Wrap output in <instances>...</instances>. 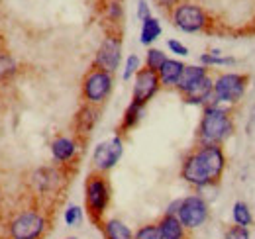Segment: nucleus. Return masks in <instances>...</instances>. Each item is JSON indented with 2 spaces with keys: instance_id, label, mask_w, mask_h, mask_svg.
<instances>
[{
  "instance_id": "f257e3e1",
  "label": "nucleus",
  "mask_w": 255,
  "mask_h": 239,
  "mask_svg": "<svg viewBox=\"0 0 255 239\" xmlns=\"http://www.w3.org/2000/svg\"><path fill=\"white\" fill-rule=\"evenodd\" d=\"M226 157L220 145H200L183 161L181 177L196 188L214 184L222 177Z\"/></svg>"
},
{
  "instance_id": "f03ea898",
  "label": "nucleus",
  "mask_w": 255,
  "mask_h": 239,
  "mask_svg": "<svg viewBox=\"0 0 255 239\" xmlns=\"http://www.w3.org/2000/svg\"><path fill=\"white\" fill-rule=\"evenodd\" d=\"M232 131H234V123L228 110L220 108L218 104L204 106L202 120L198 125V137L202 145H220Z\"/></svg>"
},
{
  "instance_id": "7ed1b4c3",
  "label": "nucleus",
  "mask_w": 255,
  "mask_h": 239,
  "mask_svg": "<svg viewBox=\"0 0 255 239\" xmlns=\"http://www.w3.org/2000/svg\"><path fill=\"white\" fill-rule=\"evenodd\" d=\"M85 200H87V210L91 220L102 226V216L110 204V184L104 177V173H91L87 179V186H85Z\"/></svg>"
},
{
  "instance_id": "20e7f679",
  "label": "nucleus",
  "mask_w": 255,
  "mask_h": 239,
  "mask_svg": "<svg viewBox=\"0 0 255 239\" xmlns=\"http://www.w3.org/2000/svg\"><path fill=\"white\" fill-rule=\"evenodd\" d=\"M47 228L45 218L39 212H22L10 222V238L12 239H39Z\"/></svg>"
},
{
  "instance_id": "39448f33",
  "label": "nucleus",
  "mask_w": 255,
  "mask_h": 239,
  "mask_svg": "<svg viewBox=\"0 0 255 239\" xmlns=\"http://www.w3.org/2000/svg\"><path fill=\"white\" fill-rule=\"evenodd\" d=\"M110 90H112V73H106L96 67L87 73L83 81V96L87 104H93V106L102 104L108 98Z\"/></svg>"
},
{
  "instance_id": "423d86ee",
  "label": "nucleus",
  "mask_w": 255,
  "mask_h": 239,
  "mask_svg": "<svg viewBox=\"0 0 255 239\" xmlns=\"http://www.w3.org/2000/svg\"><path fill=\"white\" fill-rule=\"evenodd\" d=\"M248 85V77L238 75V73H224L214 81V104H236Z\"/></svg>"
},
{
  "instance_id": "0eeeda50",
  "label": "nucleus",
  "mask_w": 255,
  "mask_h": 239,
  "mask_svg": "<svg viewBox=\"0 0 255 239\" xmlns=\"http://www.w3.org/2000/svg\"><path fill=\"white\" fill-rule=\"evenodd\" d=\"M206 14L200 6L191 4V2H181L179 6L173 8V24L179 30L187 31V33H194L206 28Z\"/></svg>"
},
{
  "instance_id": "6e6552de",
  "label": "nucleus",
  "mask_w": 255,
  "mask_h": 239,
  "mask_svg": "<svg viewBox=\"0 0 255 239\" xmlns=\"http://www.w3.org/2000/svg\"><path fill=\"white\" fill-rule=\"evenodd\" d=\"M124 153V141L120 135L102 141L96 145L95 153H93V167L96 173H108L112 167H116V163L120 161Z\"/></svg>"
},
{
  "instance_id": "1a4fd4ad",
  "label": "nucleus",
  "mask_w": 255,
  "mask_h": 239,
  "mask_svg": "<svg viewBox=\"0 0 255 239\" xmlns=\"http://www.w3.org/2000/svg\"><path fill=\"white\" fill-rule=\"evenodd\" d=\"M177 218L181 220V224L187 230L200 228L208 220V204H206V200L202 196H198V194H192V196L183 198Z\"/></svg>"
},
{
  "instance_id": "9d476101",
  "label": "nucleus",
  "mask_w": 255,
  "mask_h": 239,
  "mask_svg": "<svg viewBox=\"0 0 255 239\" xmlns=\"http://www.w3.org/2000/svg\"><path fill=\"white\" fill-rule=\"evenodd\" d=\"M161 87L159 75L157 71H151V69H139L135 73V81H133V92H131V102L139 104V106H145Z\"/></svg>"
},
{
  "instance_id": "9b49d317",
  "label": "nucleus",
  "mask_w": 255,
  "mask_h": 239,
  "mask_svg": "<svg viewBox=\"0 0 255 239\" xmlns=\"http://www.w3.org/2000/svg\"><path fill=\"white\" fill-rule=\"evenodd\" d=\"M122 59V39L118 35H106L96 51L95 67L106 73H114Z\"/></svg>"
},
{
  "instance_id": "f8f14e48",
  "label": "nucleus",
  "mask_w": 255,
  "mask_h": 239,
  "mask_svg": "<svg viewBox=\"0 0 255 239\" xmlns=\"http://www.w3.org/2000/svg\"><path fill=\"white\" fill-rule=\"evenodd\" d=\"M161 239H187V228L181 224V220L177 216L165 214L157 222Z\"/></svg>"
},
{
  "instance_id": "ddd939ff",
  "label": "nucleus",
  "mask_w": 255,
  "mask_h": 239,
  "mask_svg": "<svg viewBox=\"0 0 255 239\" xmlns=\"http://www.w3.org/2000/svg\"><path fill=\"white\" fill-rule=\"evenodd\" d=\"M96 120H98V110H96V106H93V104H85V106L77 112V116H75L77 133H79V135H85V137L91 135Z\"/></svg>"
},
{
  "instance_id": "4468645a",
  "label": "nucleus",
  "mask_w": 255,
  "mask_h": 239,
  "mask_svg": "<svg viewBox=\"0 0 255 239\" xmlns=\"http://www.w3.org/2000/svg\"><path fill=\"white\" fill-rule=\"evenodd\" d=\"M183 71H185V65H183L181 61L167 59L163 63V67L157 71L161 85H163V87H177V83H179Z\"/></svg>"
},
{
  "instance_id": "2eb2a0df",
  "label": "nucleus",
  "mask_w": 255,
  "mask_h": 239,
  "mask_svg": "<svg viewBox=\"0 0 255 239\" xmlns=\"http://www.w3.org/2000/svg\"><path fill=\"white\" fill-rule=\"evenodd\" d=\"M208 73H206V67H202V65H185V71H183V75H181V79H179V83H177V90L181 92V94H185V92H189V90L202 79V77H206Z\"/></svg>"
},
{
  "instance_id": "dca6fc26",
  "label": "nucleus",
  "mask_w": 255,
  "mask_h": 239,
  "mask_svg": "<svg viewBox=\"0 0 255 239\" xmlns=\"http://www.w3.org/2000/svg\"><path fill=\"white\" fill-rule=\"evenodd\" d=\"M75 153H77L75 139H71V137H57V139H53V143H51V155H53L55 161H59V163L71 161L75 157Z\"/></svg>"
},
{
  "instance_id": "f3484780",
  "label": "nucleus",
  "mask_w": 255,
  "mask_h": 239,
  "mask_svg": "<svg viewBox=\"0 0 255 239\" xmlns=\"http://www.w3.org/2000/svg\"><path fill=\"white\" fill-rule=\"evenodd\" d=\"M100 228H102L104 239H133L131 230L128 228L124 222H120V220H116V218L102 222Z\"/></svg>"
},
{
  "instance_id": "a211bd4d",
  "label": "nucleus",
  "mask_w": 255,
  "mask_h": 239,
  "mask_svg": "<svg viewBox=\"0 0 255 239\" xmlns=\"http://www.w3.org/2000/svg\"><path fill=\"white\" fill-rule=\"evenodd\" d=\"M32 180H33V186H35L39 192H49V190H53V188L57 186L59 175H57V171H53V169H39V171L33 173Z\"/></svg>"
},
{
  "instance_id": "6ab92c4d",
  "label": "nucleus",
  "mask_w": 255,
  "mask_h": 239,
  "mask_svg": "<svg viewBox=\"0 0 255 239\" xmlns=\"http://www.w3.org/2000/svg\"><path fill=\"white\" fill-rule=\"evenodd\" d=\"M161 35V24L157 18H147L141 22V35H139V41L143 45H151L157 37Z\"/></svg>"
},
{
  "instance_id": "aec40b11",
  "label": "nucleus",
  "mask_w": 255,
  "mask_h": 239,
  "mask_svg": "<svg viewBox=\"0 0 255 239\" xmlns=\"http://www.w3.org/2000/svg\"><path fill=\"white\" fill-rule=\"evenodd\" d=\"M232 218H234V224L238 226H244V228H250L254 224V216H252V210L246 202H236L234 208H232Z\"/></svg>"
},
{
  "instance_id": "412c9836",
  "label": "nucleus",
  "mask_w": 255,
  "mask_h": 239,
  "mask_svg": "<svg viewBox=\"0 0 255 239\" xmlns=\"http://www.w3.org/2000/svg\"><path fill=\"white\" fill-rule=\"evenodd\" d=\"M143 108H145V106H139V104L131 102V104L126 108V112H124V118H122V127H120V129H122V131H126V129L135 127V123L139 121L141 114H143Z\"/></svg>"
},
{
  "instance_id": "4be33fe9",
  "label": "nucleus",
  "mask_w": 255,
  "mask_h": 239,
  "mask_svg": "<svg viewBox=\"0 0 255 239\" xmlns=\"http://www.w3.org/2000/svg\"><path fill=\"white\" fill-rule=\"evenodd\" d=\"M165 61H167V55H165L161 49H155V47L147 49V53H145V67H147V69L159 71Z\"/></svg>"
},
{
  "instance_id": "5701e85b",
  "label": "nucleus",
  "mask_w": 255,
  "mask_h": 239,
  "mask_svg": "<svg viewBox=\"0 0 255 239\" xmlns=\"http://www.w3.org/2000/svg\"><path fill=\"white\" fill-rule=\"evenodd\" d=\"M200 63H202V67H208V65H232L234 59L232 57H222V51L214 49L210 53L200 55Z\"/></svg>"
},
{
  "instance_id": "b1692460",
  "label": "nucleus",
  "mask_w": 255,
  "mask_h": 239,
  "mask_svg": "<svg viewBox=\"0 0 255 239\" xmlns=\"http://www.w3.org/2000/svg\"><path fill=\"white\" fill-rule=\"evenodd\" d=\"M133 239H161L157 224H147V226H141V228H139V230L133 234Z\"/></svg>"
},
{
  "instance_id": "393cba45",
  "label": "nucleus",
  "mask_w": 255,
  "mask_h": 239,
  "mask_svg": "<svg viewBox=\"0 0 255 239\" xmlns=\"http://www.w3.org/2000/svg\"><path fill=\"white\" fill-rule=\"evenodd\" d=\"M224 239H250V228L244 226H230L224 234Z\"/></svg>"
},
{
  "instance_id": "a878e982",
  "label": "nucleus",
  "mask_w": 255,
  "mask_h": 239,
  "mask_svg": "<svg viewBox=\"0 0 255 239\" xmlns=\"http://www.w3.org/2000/svg\"><path fill=\"white\" fill-rule=\"evenodd\" d=\"M81 220H83V210L79 206H69L65 210V224L67 226H77V224H81Z\"/></svg>"
},
{
  "instance_id": "bb28decb",
  "label": "nucleus",
  "mask_w": 255,
  "mask_h": 239,
  "mask_svg": "<svg viewBox=\"0 0 255 239\" xmlns=\"http://www.w3.org/2000/svg\"><path fill=\"white\" fill-rule=\"evenodd\" d=\"M139 71V57L137 55H129L126 59V67H124V81H129L135 73Z\"/></svg>"
},
{
  "instance_id": "cd10ccee",
  "label": "nucleus",
  "mask_w": 255,
  "mask_h": 239,
  "mask_svg": "<svg viewBox=\"0 0 255 239\" xmlns=\"http://www.w3.org/2000/svg\"><path fill=\"white\" fill-rule=\"evenodd\" d=\"M14 69H16L14 61L10 59L8 55H0V79H2V77H6V75H10Z\"/></svg>"
},
{
  "instance_id": "c85d7f7f",
  "label": "nucleus",
  "mask_w": 255,
  "mask_h": 239,
  "mask_svg": "<svg viewBox=\"0 0 255 239\" xmlns=\"http://www.w3.org/2000/svg\"><path fill=\"white\" fill-rule=\"evenodd\" d=\"M167 47H169V49H171V53H175V55H181V57L189 55L187 45H183V43H181V41H177V39H169V41H167Z\"/></svg>"
},
{
  "instance_id": "c756f323",
  "label": "nucleus",
  "mask_w": 255,
  "mask_h": 239,
  "mask_svg": "<svg viewBox=\"0 0 255 239\" xmlns=\"http://www.w3.org/2000/svg\"><path fill=\"white\" fill-rule=\"evenodd\" d=\"M151 14H149V6H147V2L145 0H139L137 2V18L143 22V20H147Z\"/></svg>"
},
{
  "instance_id": "7c9ffc66",
  "label": "nucleus",
  "mask_w": 255,
  "mask_h": 239,
  "mask_svg": "<svg viewBox=\"0 0 255 239\" xmlns=\"http://www.w3.org/2000/svg\"><path fill=\"white\" fill-rule=\"evenodd\" d=\"M155 4L161 6V8H165V10H171V8L179 6V4H181V0H155Z\"/></svg>"
},
{
  "instance_id": "2f4dec72",
  "label": "nucleus",
  "mask_w": 255,
  "mask_h": 239,
  "mask_svg": "<svg viewBox=\"0 0 255 239\" xmlns=\"http://www.w3.org/2000/svg\"><path fill=\"white\" fill-rule=\"evenodd\" d=\"M250 120H252V125H255V106L252 108V112H250Z\"/></svg>"
},
{
  "instance_id": "473e14b6",
  "label": "nucleus",
  "mask_w": 255,
  "mask_h": 239,
  "mask_svg": "<svg viewBox=\"0 0 255 239\" xmlns=\"http://www.w3.org/2000/svg\"><path fill=\"white\" fill-rule=\"evenodd\" d=\"M65 239H77V238H65Z\"/></svg>"
},
{
  "instance_id": "72a5a7b5",
  "label": "nucleus",
  "mask_w": 255,
  "mask_h": 239,
  "mask_svg": "<svg viewBox=\"0 0 255 239\" xmlns=\"http://www.w3.org/2000/svg\"><path fill=\"white\" fill-rule=\"evenodd\" d=\"M0 194H2V192H0Z\"/></svg>"
}]
</instances>
